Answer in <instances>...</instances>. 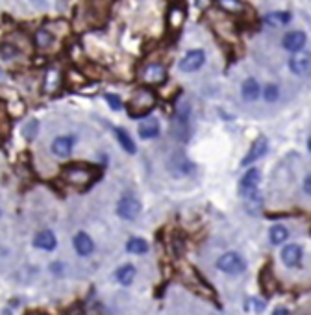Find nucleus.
I'll use <instances>...</instances> for the list:
<instances>
[{
  "label": "nucleus",
  "mask_w": 311,
  "mask_h": 315,
  "mask_svg": "<svg viewBox=\"0 0 311 315\" xmlns=\"http://www.w3.org/2000/svg\"><path fill=\"white\" fill-rule=\"evenodd\" d=\"M154 106L156 95L148 88H141L130 97V100L126 104V112L131 119H141V117L148 115L154 110Z\"/></svg>",
  "instance_id": "1"
},
{
  "label": "nucleus",
  "mask_w": 311,
  "mask_h": 315,
  "mask_svg": "<svg viewBox=\"0 0 311 315\" xmlns=\"http://www.w3.org/2000/svg\"><path fill=\"white\" fill-rule=\"evenodd\" d=\"M63 178L76 187H89L95 180V173L87 165H71L63 171Z\"/></svg>",
  "instance_id": "2"
},
{
  "label": "nucleus",
  "mask_w": 311,
  "mask_h": 315,
  "mask_svg": "<svg viewBox=\"0 0 311 315\" xmlns=\"http://www.w3.org/2000/svg\"><path fill=\"white\" fill-rule=\"evenodd\" d=\"M189 104H180L172 117V136L180 141L189 139Z\"/></svg>",
  "instance_id": "3"
},
{
  "label": "nucleus",
  "mask_w": 311,
  "mask_h": 315,
  "mask_svg": "<svg viewBox=\"0 0 311 315\" xmlns=\"http://www.w3.org/2000/svg\"><path fill=\"white\" fill-rule=\"evenodd\" d=\"M217 267H219V271L226 272V275H241L247 271V262L237 252H226L217 260Z\"/></svg>",
  "instance_id": "4"
},
{
  "label": "nucleus",
  "mask_w": 311,
  "mask_h": 315,
  "mask_svg": "<svg viewBox=\"0 0 311 315\" xmlns=\"http://www.w3.org/2000/svg\"><path fill=\"white\" fill-rule=\"evenodd\" d=\"M141 202L136 199V197H131V195H128V197H122L121 200H119V204H117V215L122 219H126V221H136L139 215H141Z\"/></svg>",
  "instance_id": "5"
},
{
  "label": "nucleus",
  "mask_w": 311,
  "mask_h": 315,
  "mask_svg": "<svg viewBox=\"0 0 311 315\" xmlns=\"http://www.w3.org/2000/svg\"><path fill=\"white\" fill-rule=\"evenodd\" d=\"M167 69L161 65V63H150L143 69L141 73V80L146 86H161V83L167 82Z\"/></svg>",
  "instance_id": "6"
},
{
  "label": "nucleus",
  "mask_w": 311,
  "mask_h": 315,
  "mask_svg": "<svg viewBox=\"0 0 311 315\" xmlns=\"http://www.w3.org/2000/svg\"><path fill=\"white\" fill-rule=\"evenodd\" d=\"M206 63V52L204 50H189L180 61V71L184 73H194L198 71Z\"/></svg>",
  "instance_id": "7"
},
{
  "label": "nucleus",
  "mask_w": 311,
  "mask_h": 315,
  "mask_svg": "<svg viewBox=\"0 0 311 315\" xmlns=\"http://www.w3.org/2000/svg\"><path fill=\"white\" fill-rule=\"evenodd\" d=\"M289 69L298 76H311V52H298L289 59Z\"/></svg>",
  "instance_id": "8"
},
{
  "label": "nucleus",
  "mask_w": 311,
  "mask_h": 315,
  "mask_svg": "<svg viewBox=\"0 0 311 315\" xmlns=\"http://www.w3.org/2000/svg\"><path fill=\"white\" fill-rule=\"evenodd\" d=\"M267 149H269L267 137L259 136L258 139L252 143V146L248 149L247 156L243 158V165H250V163H254V161H258L259 158H263V156L267 154Z\"/></svg>",
  "instance_id": "9"
},
{
  "label": "nucleus",
  "mask_w": 311,
  "mask_h": 315,
  "mask_svg": "<svg viewBox=\"0 0 311 315\" xmlns=\"http://www.w3.org/2000/svg\"><path fill=\"white\" fill-rule=\"evenodd\" d=\"M259 169H250L247 175L243 176L241 180V184H239V195L241 197H248V195H252L258 191V185H259Z\"/></svg>",
  "instance_id": "10"
},
{
  "label": "nucleus",
  "mask_w": 311,
  "mask_h": 315,
  "mask_svg": "<svg viewBox=\"0 0 311 315\" xmlns=\"http://www.w3.org/2000/svg\"><path fill=\"white\" fill-rule=\"evenodd\" d=\"M137 134L141 139H154L160 136V121L156 117H145L137 128Z\"/></svg>",
  "instance_id": "11"
},
{
  "label": "nucleus",
  "mask_w": 311,
  "mask_h": 315,
  "mask_svg": "<svg viewBox=\"0 0 311 315\" xmlns=\"http://www.w3.org/2000/svg\"><path fill=\"white\" fill-rule=\"evenodd\" d=\"M306 45V34L300 32V30H295V32H289L283 37V49L289 50V52H300Z\"/></svg>",
  "instance_id": "12"
},
{
  "label": "nucleus",
  "mask_w": 311,
  "mask_h": 315,
  "mask_svg": "<svg viewBox=\"0 0 311 315\" xmlns=\"http://www.w3.org/2000/svg\"><path fill=\"white\" fill-rule=\"evenodd\" d=\"M259 287L265 295H272L276 291V277H274L271 265H265L263 271L259 272Z\"/></svg>",
  "instance_id": "13"
},
{
  "label": "nucleus",
  "mask_w": 311,
  "mask_h": 315,
  "mask_svg": "<svg viewBox=\"0 0 311 315\" xmlns=\"http://www.w3.org/2000/svg\"><path fill=\"white\" fill-rule=\"evenodd\" d=\"M73 243L80 256H89V254L95 250V243H93L91 236H87L85 232H78L76 236H74Z\"/></svg>",
  "instance_id": "14"
},
{
  "label": "nucleus",
  "mask_w": 311,
  "mask_h": 315,
  "mask_svg": "<svg viewBox=\"0 0 311 315\" xmlns=\"http://www.w3.org/2000/svg\"><path fill=\"white\" fill-rule=\"evenodd\" d=\"M282 262L287 267H297L302 262V247L300 245H287L282 250Z\"/></svg>",
  "instance_id": "15"
},
{
  "label": "nucleus",
  "mask_w": 311,
  "mask_h": 315,
  "mask_svg": "<svg viewBox=\"0 0 311 315\" xmlns=\"http://www.w3.org/2000/svg\"><path fill=\"white\" fill-rule=\"evenodd\" d=\"M73 137H56L52 141V152L56 156H59V158H69L71 152H73Z\"/></svg>",
  "instance_id": "16"
},
{
  "label": "nucleus",
  "mask_w": 311,
  "mask_h": 315,
  "mask_svg": "<svg viewBox=\"0 0 311 315\" xmlns=\"http://www.w3.org/2000/svg\"><path fill=\"white\" fill-rule=\"evenodd\" d=\"M34 245L41 250H54L56 245H58V239L50 230H45V232H39L34 239Z\"/></svg>",
  "instance_id": "17"
},
{
  "label": "nucleus",
  "mask_w": 311,
  "mask_h": 315,
  "mask_svg": "<svg viewBox=\"0 0 311 315\" xmlns=\"http://www.w3.org/2000/svg\"><path fill=\"white\" fill-rule=\"evenodd\" d=\"M259 93H261V89H259V83L254 80V78H248V80H245L243 82V89H241V95H243V98L247 102H254L259 98Z\"/></svg>",
  "instance_id": "18"
},
{
  "label": "nucleus",
  "mask_w": 311,
  "mask_h": 315,
  "mask_svg": "<svg viewBox=\"0 0 311 315\" xmlns=\"http://www.w3.org/2000/svg\"><path fill=\"white\" fill-rule=\"evenodd\" d=\"M136 275H137V271L134 265H122L115 271V278L121 286H130L131 282L136 280Z\"/></svg>",
  "instance_id": "19"
},
{
  "label": "nucleus",
  "mask_w": 311,
  "mask_h": 315,
  "mask_svg": "<svg viewBox=\"0 0 311 315\" xmlns=\"http://www.w3.org/2000/svg\"><path fill=\"white\" fill-rule=\"evenodd\" d=\"M113 132H115V137L117 141L121 143V146L124 149V151L128 152V154H136V143H134V139L130 137V134H128L126 130H122V128H113Z\"/></svg>",
  "instance_id": "20"
},
{
  "label": "nucleus",
  "mask_w": 311,
  "mask_h": 315,
  "mask_svg": "<svg viewBox=\"0 0 311 315\" xmlns=\"http://www.w3.org/2000/svg\"><path fill=\"white\" fill-rule=\"evenodd\" d=\"M184 23H185V10L184 8H178V6L170 8V11H169V26L170 28L180 30Z\"/></svg>",
  "instance_id": "21"
},
{
  "label": "nucleus",
  "mask_w": 311,
  "mask_h": 315,
  "mask_svg": "<svg viewBox=\"0 0 311 315\" xmlns=\"http://www.w3.org/2000/svg\"><path fill=\"white\" fill-rule=\"evenodd\" d=\"M61 86V74H59V71H56V69H52V71H49L47 73V76H45V83L43 88L47 93H54L56 89Z\"/></svg>",
  "instance_id": "22"
},
{
  "label": "nucleus",
  "mask_w": 311,
  "mask_h": 315,
  "mask_svg": "<svg viewBox=\"0 0 311 315\" xmlns=\"http://www.w3.org/2000/svg\"><path fill=\"white\" fill-rule=\"evenodd\" d=\"M261 204H263V199L258 195V191L252 195H248L245 197V209H247L250 215H258L261 212Z\"/></svg>",
  "instance_id": "23"
},
{
  "label": "nucleus",
  "mask_w": 311,
  "mask_h": 315,
  "mask_svg": "<svg viewBox=\"0 0 311 315\" xmlns=\"http://www.w3.org/2000/svg\"><path fill=\"white\" fill-rule=\"evenodd\" d=\"M34 41H35V47H37V49L45 50V49H49L50 45L54 43V35H52V32H49V30L41 28V30L35 32Z\"/></svg>",
  "instance_id": "24"
},
{
  "label": "nucleus",
  "mask_w": 311,
  "mask_h": 315,
  "mask_svg": "<svg viewBox=\"0 0 311 315\" xmlns=\"http://www.w3.org/2000/svg\"><path fill=\"white\" fill-rule=\"evenodd\" d=\"M269 238H271L272 245H282V243L289 238V232H287V228L282 226V224H274V226L269 230Z\"/></svg>",
  "instance_id": "25"
},
{
  "label": "nucleus",
  "mask_w": 311,
  "mask_h": 315,
  "mask_svg": "<svg viewBox=\"0 0 311 315\" xmlns=\"http://www.w3.org/2000/svg\"><path fill=\"white\" fill-rule=\"evenodd\" d=\"M291 13L289 11H274V13H269L267 17H265V20H267L271 26H283L287 25V23H291Z\"/></svg>",
  "instance_id": "26"
},
{
  "label": "nucleus",
  "mask_w": 311,
  "mask_h": 315,
  "mask_svg": "<svg viewBox=\"0 0 311 315\" xmlns=\"http://www.w3.org/2000/svg\"><path fill=\"white\" fill-rule=\"evenodd\" d=\"M265 306H267L265 301H259L258 297H248L243 302V308L247 313H261L265 310Z\"/></svg>",
  "instance_id": "27"
},
{
  "label": "nucleus",
  "mask_w": 311,
  "mask_h": 315,
  "mask_svg": "<svg viewBox=\"0 0 311 315\" xmlns=\"http://www.w3.org/2000/svg\"><path fill=\"white\" fill-rule=\"evenodd\" d=\"M126 250L131 254H145L148 252V243L141 238H130L126 243Z\"/></svg>",
  "instance_id": "28"
},
{
  "label": "nucleus",
  "mask_w": 311,
  "mask_h": 315,
  "mask_svg": "<svg viewBox=\"0 0 311 315\" xmlns=\"http://www.w3.org/2000/svg\"><path fill=\"white\" fill-rule=\"evenodd\" d=\"M217 4L226 13H241V11H245V4L241 0H217Z\"/></svg>",
  "instance_id": "29"
},
{
  "label": "nucleus",
  "mask_w": 311,
  "mask_h": 315,
  "mask_svg": "<svg viewBox=\"0 0 311 315\" xmlns=\"http://www.w3.org/2000/svg\"><path fill=\"white\" fill-rule=\"evenodd\" d=\"M37 132H39L37 119H30V121L23 126V136H25V139H28V141H34L35 137H37Z\"/></svg>",
  "instance_id": "30"
},
{
  "label": "nucleus",
  "mask_w": 311,
  "mask_h": 315,
  "mask_svg": "<svg viewBox=\"0 0 311 315\" xmlns=\"http://www.w3.org/2000/svg\"><path fill=\"white\" fill-rule=\"evenodd\" d=\"M263 97H265V100H267V102L278 100V97H280V89H278V86H274V83H269L267 88H265V91H263Z\"/></svg>",
  "instance_id": "31"
},
{
  "label": "nucleus",
  "mask_w": 311,
  "mask_h": 315,
  "mask_svg": "<svg viewBox=\"0 0 311 315\" xmlns=\"http://www.w3.org/2000/svg\"><path fill=\"white\" fill-rule=\"evenodd\" d=\"M106 100L107 104H109V108H112L113 112H119V110H122V100L117 95H112V93H107L106 95Z\"/></svg>",
  "instance_id": "32"
},
{
  "label": "nucleus",
  "mask_w": 311,
  "mask_h": 315,
  "mask_svg": "<svg viewBox=\"0 0 311 315\" xmlns=\"http://www.w3.org/2000/svg\"><path fill=\"white\" fill-rule=\"evenodd\" d=\"M0 54H2V56L8 59V58H11V56H15V54H17V50H15L11 45H8V49H6V45H4V47H0Z\"/></svg>",
  "instance_id": "33"
},
{
  "label": "nucleus",
  "mask_w": 311,
  "mask_h": 315,
  "mask_svg": "<svg viewBox=\"0 0 311 315\" xmlns=\"http://www.w3.org/2000/svg\"><path fill=\"white\" fill-rule=\"evenodd\" d=\"M302 185H304V191H306L307 195H311V175L304 178V184Z\"/></svg>",
  "instance_id": "34"
},
{
  "label": "nucleus",
  "mask_w": 311,
  "mask_h": 315,
  "mask_svg": "<svg viewBox=\"0 0 311 315\" xmlns=\"http://www.w3.org/2000/svg\"><path fill=\"white\" fill-rule=\"evenodd\" d=\"M274 313H276V315H289V310H285V308H282V306H280V308H276V310H274Z\"/></svg>",
  "instance_id": "35"
},
{
  "label": "nucleus",
  "mask_w": 311,
  "mask_h": 315,
  "mask_svg": "<svg viewBox=\"0 0 311 315\" xmlns=\"http://www.w3.org/2000/svg\"><path fill=\"white\" fill-rule=\"evenodd\" d=\"M50 269H54V271H61V263H52V265H50Z\"/></svg>",
  "instance_id": "36"
},
{
  "label": "nucleus",
  "mask_w": 311,
  "mask_h": 315,
  "mask_svg": "<svg viewBox=\"0 0 311 315\" xmlns=\"http://www.w3.org/2000/svg\"><path fill=\"white\" fill-rule=\"evenodd\" d=\"M307 149H309V152H311V137L307 139Z\"/></svg>",
  "instance_id": "37"
},
{
  "label": "nucleus",
  "mask_w": 311,
  "mask_h": 315,
  "mask_svg": "<svg viewBox=\"0 0 311 315\" xmlns=\"http://www.w3.org/2000/svg\"><path fill=\"white\" fill-rule=\"evenodd\" d=\"M0 215H2V214H0Z\"/></svg>",
  "instance_id": "38"
}]
</instances>
